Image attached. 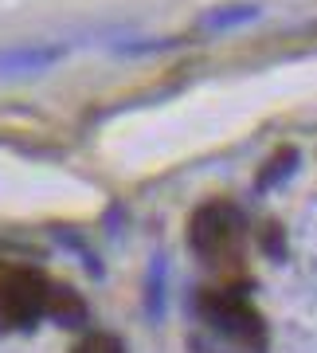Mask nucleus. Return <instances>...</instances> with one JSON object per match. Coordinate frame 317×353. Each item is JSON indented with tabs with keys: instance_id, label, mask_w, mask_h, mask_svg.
Masks as SVG:
<instances>
[{
	"instance_id": "nucleus-1",
	"label": "nucleus",
	"mask_w": 317,
	"mask_h": 353,
	"mask_svg": "<svg viewBox=\"0 0 317 353\" xmlns=\"http://www.w3.org/2000/svg\"><path fill=\"white\" fill-rule=\"evenodd\" d=\"M243 212L228 201H212L200 204L188 220V243L196 259L216 271H231V267H243Z\"/></svg>"
},
{
	"instance_id": "nucleus-2",
	"label": "nucleus",
	"mask_w": 317,
	"mask_h": 353,
	"mask_svg": "<svg viewBox=\"0 0 317 353\" xmlns=\"http://www.w3.org/2000/svg\"><path fill=\"white\" fill-rule=\"evenodd\" d=\"M200 310L219 338H228L239 353H267V322L239 290H208Z\"/></svg>"
},
{
	"instance_id": "nucleus-3",
	"label": "nucleus",
	"mask_w": 317,
	"mask_h": 353,
	"mask_svg": "<svg viewBox=\"0 0 317 353\" xmlns=\"http://www.w3.org/2000/svg\"><path fill=\"white\" fill-rule=\"evenodd\" d=\"M51 283L36 267L0 263V334L4 330H28L47 314Z\"/></svg>"
},
{
	"instance_id": "nucleus-4",
	"label": "nucleus",
	"mask_w": 317,
	"mask_h": 353,
	"mask_svg": "<svg viewBox=\"0 0 317 353\" xmlns=\"http://www.w3.org/2000/svg\"><path fill=\"white\" fill-rule=\"evenodd\" d=\"M47 314L55 318V322H63V326H75V322H83L87 306H83V299H78V294H75L71 287H59V283H51Z\"/></svg>"
},
{
	"instance_id": "nucleus-5",
	"label": "nucleus",
	"mask_w": 317,
	"mask_h": 353,
	"mask_svg": "<svg viewBox=\"0 0 317 353\" xmlns=\"http://www.w3.org/2000/svg\"><path fill=\"white\" fill-rule=\"evenodd\" d=\"M259 8L254 4H231V8H219V12L204 16V28H235V24H251Z\"/></svg>"
},
{
	"instance_id": "nucleus-6",
	"label": "nucleus",
	"mask_w": 317,
	"mask_h": 353,
	"mask_svg": "<svg viewBox=\"0 0 317 353\" xmlns=\"http://www.w3.org/2000/svg\"><path fill=\"white\" fill-rule=\"evenodd\" d=\"M55 59V51H12L0 55V71H20V67H43Z\"/></svg>"
},
{
	"instance_id": "nucleus-7",
	"label": "nucleus",
	"mask_w": 317,
	"mask_h": 353,
	"mask_svg": "<svg viewBox=\"0 0 317 353\" xmlns=\"http://www.w3.org/2000/svg\"><path fill=\"white\" fill-rule=\"evenodd\" d=\"M71 353H126V350H122V341L114 334H87Z\"/></svg>"
},
{
	"instance_id": "nucleus-8",
	"label": "nucleus",
	"mask_w": 317,
	"mask_h": 353,
	"mask_svg": "<svg viewBox=\"0 0 317 353\" xmlns=\"http://www.w3.org/2000/svg\"><path fill=\"white\" fill-rule=\"evenodd\" d=\"M290 165H294V150H282L278 161H270L267 169H263V181H259V185H263V189H267V185H278L282 176H286L282 169H290Z\"/></svg>"
}]
</instances>
